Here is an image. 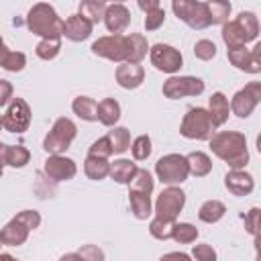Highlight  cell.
<instances>
[{"label":"cell","mask_w":261,"mask_h":261,"mask_svg":"<svg viewBox=\"0 0 261 261\" xmlns=\"http://www.w3.org/2000/svg\"><path fill=\"white\" fill-rule=\"evenodd\" d=\"M65 259H104V253L100 249H96L94 245H86L80 253H69V255H63V261Z\"/></svg>","instance_id":"ee69618b"},{"label":"cell","mask_w":261,"mask_h":261,"mask_svg":"<svg viewBox=\"0 0 261 261\" xmlns=\"http://www.w3.org/2000/svg\"><path fill=\"white\" fill-rule=\"evenodd\" d=\"M145 29L147 31H157L163 22H165V10L163 8H155V10H149L145 12Z\"/></svg>","instance_id":"b9f144b4"},{"label":"cell","mask_w":261,"mask_h":261,"mask_svg":"<svg viewBox=\"0 0 261 261\" xmlns=\"http://www.w3.org/2000/svg\"><path fill=\"white\" fill-rule=\"evenodd\" d=\"M126 37H128V57H126V61L128 63H141L145 59L147 51H149L147 39L141 33H130Z\"/></svg>","instance_id":"83f0119b"},{"label":"cell","mask_w":261,"mask_h":261,"mask_svg":"<svg viewBox=\"0 0 261 261\" xmlns=\"http://www.w3.org/2000/svg\"><path fill=\"white\" fill-rule=\"evenodd\" d=\"M43 171L49 175V179L53 181H67L75 175L77 167H75V161L65 157V155H49L45 159V165H43Z\"/></svg>","instance_id":"5bb4252c"},{"label":"cell","mask_w":261,"mask_h":261,"mask_svg":"<svg viewBox=\"0 0 261 261\" xmlns=\"http://www.w3.org/2000/svg\"><path fill=\"white\" fill-rule=\"evenodd\" d=\"M184 204H186V194L179 188L169 186L155 200V216H161V218H167V220H175L177 214L181 212Z\"/></svg>","instance_id":"30bf717a"},{"label":"cell","mask_w":261,"mask_h":261,"mask_svg":"<svg viewBox=\"0 0 261 261\" xmlns=\"http://www.w3.org/2000/svg\"><path fill=\"white\" fill-rule=\"evenodd\" d=\"M24 65H27V57H24V53H20V51H10L2 67H4L6 71H20Z\"/></svg>","instance_id":"7bdbcfd3"},{"label":"cell","mask_w":261,"mask_h":261,"mask_svg":"<svg viewBox=\"0 0 261 261\" xmlns=\"http://www.w3.org/2000/svg\"><path fill=\"white\" fill-rule=\"evenodd\" d=\"M171 257H175V259H190V255H186V253H167L165 255V259H171Z\"/></svg>","instance_id":"816d5d0a"},{"label":"cell","mask_w":261,"mask_h":261,"mask_svg":"<svg viewBox=\"0 0 261 261\" xmlns=\"http://www.w3.org/2000/svg\"><path fill=\"white\" fill-rule=\"evenodd\" d=\"M96 114H98V120L104 126H114L120 118V104L114 98H104L102 102H98Z\"/></svg>","instance_id":"7402d4cb"},{"label":"cell","mask_w":261,"mask_h":261,"mask_svg":"<svg viewBox=\"0 0 261 261\" xmlns=\"http://www.w3.org/2000/svg\"><path fill=\"white\" fill-rule=\"evenodd\" d=\"M222 41L226 43L228 49L247 45L245 33H243V29H241V24H239L237 20H226V22L222 24Z\"/></svg>","instance_id":"f1b7e54d"},{"label":"cell","mask_w":261,"mask_h":261,"mask_svg":"<svg viewBox=\"0 0 261 261\" xmlns=\"http://www.w3.org/2000/svg\"><path fill=\"white\" fill-rule=\"evenodd\" d=\"M259 212H261L259 208H251L245 216V228L253 237H257V230H259Z\"/></svg>","instance_id":"bcb514c9"},{"label":"cell","mask_w":261,"mask_h":261,"mask_svg":"<svg viewBox=\"0 0 261 261\" xmlns=\"http://www.w3.org/2000/svg\"><path fill=\"white\" fill-rule=\"evenodd\" d=\"M16 218H18L29 230H35V228H39V224H41V214H39L37 210H22V212L16 214Z\"/></svg>","instance_id":"f6af8a7d"},{"label":"cell","mask_w":261,"mask_h":261,"mask_svg":"<svg viewBox=\"0 0 261 261\" xmlns=\"http://www.w3.org/2000/svg\"><path fill=\"white\" fill-rule=\"evenodd\" d=\"M186 161H188V169L194 177H204L212 171V159L202 151H192L190 155H186Z\"/></svg>","instance_id":"603a6c76"},{"label":"cell","mask_w":261,"mask_h":261,"mask_svg":"<svg viewBox=\"0 0 261 261\" xmlns=\"http://www.w3.org/2000/svg\"><path fill=\"white\" fill-rule=\"evenodd\" d=\"M171 10L179 20H184L188 27H192L196 31H202V29L210 27L204 2H198V0H171Z\"/></svg>","instance_id":"8992f818"},{"label":"cell","mask_w":261,"mask_h":261,"mask_svg":"<svg viewBox=\"0 0 261 261\" xmlns=\"http://www.w3.org/2000/svg\"><path fill=\"white\" fill-rule=\"evenodd\" d=\"M92 22L88 18H84L80 12L77 14H71L65 22H63V37H67L69 41L73 43H80V41H86L90 35H92Z\"/></svg>","instance_id":"ac0fdd59"},{"label":"cell","mask_w":261,"mask_h":261,"mask_svg":"<svg viewBox=\"0 0 261 261\" xmlns=\"http://www.w3.org/2000/svg\"><path fill=\"white\" fill-rule=\"evenodd\" d=\"M4 247V241H2V234H0V249Z\"/></svg>","instance_id":"db71d44e"},{"label":"cell","mask_w":261,"mask_h":261,"mask_svg":"<svg viewBox=\"0 0 261 261\" xmlns=\"http://www.w3.org/2000/svg\"><path fill=\"white\" fill-rule=\"evenodd\" d=\"M173 222H175V220H167V218L155 216V218L149 222V232H151V237L157 239V241H167V239H171Z\"/></svg>","instance_id":"d590c367"},{"label":"cell","mask_w":261,"mask_h":261,"mask_svg":"<svg viewBox=\"0 0 261 261\" xmlns=\"http://www.w3.org/2000/svg\"><path fill=\"white\" fill-rule=\"evenodd\" d=\"M216 130V124L210 116V112L206 108H190L186 114H184V120L179 124V133L181 137L186 139H192V141H206L214 135Z\"/></svg>","instance_id":"3957f363"},{"label":"cell","mask_w":261,"mask_h":261,"mask_svg":"<svg viewBox=\"0 0 261 261\" xmlns=\"http://www.w3.org/2000/svg\"><path fill=\"white\" fill-rule=\"evenodd\" d=\"M234 20L241 24L247 43H251V41L257 39V35H259V20H257V16H255L253 12H241Z\"/></svg>","instance_id":"e575fe53"},{"label":"cell","mask_w":261,"mask_h":261,"mask_svg":"<svg viewBox=\"0 0 261 261\" xmlns=\"http://www.w3.org/2000/svg\"><path fill=\"white\" fill-rule=\"evenodd\" d=\"M61 51V39H41L35 47V53L37 57L49 61V59H55Z\"/></svg>","instance_id":"8d00e7d4"},{"label":"cell","mask_w":261,"mask_h":261,"mask_svg":"<svg viewBox=\"0 0 261 261\" xmlns=\"http://www.w3.org/2000/svg\"><path fill=\"white\" fill-rule=\"evenodd\" d=\"M29 228L14 216L10 222H6L4 224V228L0 230V234H2V241H4V247H18V245H22L27 239H29Z\"/></svg>","instance_id":"d6986e66"},{"label":"cell","mask_w":261,"mask_h":261,"mask_svg":"<svg viewBox=\"0 0 261 261\" xmlns=\"http://www.w3.org/2000/svg\"><path fill=\"white\" fill-rule=\"evenodd\" d=\"M12 100V84L8 80H0V106H6Z\"/></svg>","instance_id":"c3c4849f"},{"label":"cell","mask_w":261,"mask_h":261,"mask_svg":"<svg viewBox=\"0 0 261 261\" xmlns=\"http://www.w3.org/2000/svg\"><path fill=\"white\" fill-rule=\"evenodd\" d=\"M206 12H208V20L210 24H224L230 16V2L228 0H206Z\"/></svg>","instance_id":"cb8c5ba5"},{"label":"cell","mask_w":261,"mask_h":261,"mask_svg":"<svg viewBox=\"0 0 261 261\" xmlns=\"http://www.w3.org/2000/svg\"><path fill=\"white\" fill-rule=\"evenodd\" d=\"M75 133H77L75 124H73L69 118L61 116V118H57V120L53 122L51 130H49L47 137L43 139V149H45L49 155L65 153V151L69 149V145L73 143Z\"/></svg>","instance_id":"277c9868"},{"label":"cell","mask_w":261,"mask_h":261,"mask_svg":"<svg viewBox=\"0 0 261 261\" xmlns=\"http://www.w3.org/2000/svg\"><path fill=\"white\" fill-rule=\"evenodd\" d=\"M224 212H226V206H224L220 200H206V202L200 206V210H198V218H200L202 222L214 224V222H218V220L224 216Z\"/></svg>","instance_id":"f546056e"},{"label":"cell","mask_w":261,"mask_h":261,"mask_svg":"<svg viewBox=\"0 0 261 261\" xmlns=\"http://www.w3.org/2000/svg\"><path fill=\"white\" fill-rule=\"evenodd\" d=\"M31 159V153L22 145H6V155H4V165L10 167H24Z\"/></svg>","instance_id":"1f68e13d"},{"label":"cell","mask_w":261,"mask_h":261,"mask_svg":"<svg viewBox=\"0 0 261 261\" xmlns=\"http://www.w3.org/2000/svg\"><path fill=\"white\" fill-rule=\"evenodd\" d=\"M226 55H228V61L237 69H243V71H249V73H259L261 71V43H257L253 49H247L245 45L226 49Z\"/></svg>","instance_id":"4fadbf2b"},{"label":"cell","mask_w":261,"mask_h":261,"mask_svg":"<svg viewBox=\"0 0 261 261\" xmlns=\"http://www.w3.org/2000/svg\"><path fill=\"white\" fill-rule=\"evenodd\" d=\"M224 186L230 194L234 196H249L255 188V181H253V175L247 173L243 167L241 169H230L224 177Z\"/></svg>","instance_id":"e0dca14e"},{"label":"cell","mask_w":261,"mask_h":261,"mask_svg":"<svg viewBox=\"0 0 261 261\" xmlns=\"http://www.w3.org/2000/svg\"><path fill=\"white\" fill-rule=\"evenodd\" d=\"M29 124H31V106L22 98H12L2 116V126L8 133L20 135V133L29 130Z\"/></svg>","instance_id":"9c48e42d"},{"label":"cell","mask_w":261,"mask_h":261,"mask_svg":"<svg viewBox=\"0 0 261 261\" xmlns=\"http://www.w3.org/2000/svg\"><path fill=\"white\" fill-rule=\"evenodd\" d=\"M92 53L116 63L126 61L128 57V37L126 35H108V37H100L92 43Z\"/></svg>","instance_id":"52a82bcc"},{"label":"cell","mask_w":261,"mask_h":261,"mask_svg":"<svg viewBox=\"0 0 261 261\" xmlns=\"http://www.w3.org/2000/svg\"><path fill=\"white\" fill-rule=\"evenodd\" d=\"M8 47L4 45V41H2V37H0V67L4 65V61H6V57H8Z\"/></svg>","instance_id":"f907efd6"},{"label":"cell","mask_w":261,"mask_h":261,"mask_svg":"<svg viewBox=\"0 0 261 261\" xmlns=\"http://www.w3.org/2000/svg\"><path fill=\"white\" fill-rule=\"evenodd\" d=\"M128 186H130V190H137V192H143V194H151L153 188H155V179L147 169H137V173L133 175Z\"/></svg>","instance_id":"74e56055"},{"label":"cell","mask_w":261,"mask_h":261,"mask_svg":"<svg viewBox=\"0 0 261 261\" xmlns=\"http://www.w3.org/2000/svg\"><path fill=\"white\" fill-rule=\"evenodd\" d=\"M210 149L218 159L228 163L230 169H241L249 163L247 139L243 133H237V130L216 133L210 137Z\"/></svg>","instance_id":"6da1fadb"},{"label":"cell","mask_w":261,"mask_h":261,"mask_svg":"<svg viewBox=\"0 0 261 261\" xmlns=\"http://www.w3.org/2000/svg\"><path fill=\"white\" fill-rule=\"evenodd\" d=\"M208 112L214 120L216 126L224 124L228 120V112H230V104L226 100V96L222 92H214L210 98H208Z\"/></svg>","instance_id":"ffe728a7"},{"label":"cell","mask_w":261,"mask_h":261,"mask_svg":"<svg viewBox=\"0 0 261 261\" xmlns=\"http://www.w3.org/2000/svg\"><path fill=\"white\" fill-rule=\"evenodd\" d=\"M159 2H161V0H137L139 8H141L143 12H149V10H155V8H159Z\"/></svg>","instance_id":"681fc988"},{"label":"cell","mask_w":261,"mask_h":261,"mask_svg":"<svg viewBox=\"0 0 261 261\" xmlns=\"http://www.w3.org/2000/svg\"><path fill=\"white\" fill-rule=\"evenodd\" d=\"M2 169H4V165H2V163H0V175H2Z\"/></svg>","instance_id":"11a10c76"},{"label":"cell","mask_w":261,"mask_h":261,"mask_svg":"<svg viewBox=\"0 0 261 261\" xmlns=\"http://www.w3.org/2000/svg\"><path fill=\"white\" fill-rule=\"evenodd\" d=\"M106 137H108V141H110L112 153H124V151L130 147V133H128V128H124V126H114Z\"/></svg>","instance_id":"d6a6232c"},{"label":"cell","mask_w":261,"mask_h":261,"mask_svg":"<svg viewBox=\"0 0 261 261\" xmlns=\"http://www.w3.org/2000/svg\"><path fill=\"white\" fill-rule=\"evenodd\" d=\"M116 82L120 88L124 90H137L143 82H145V69L141 63H128V61H122L118 67H116Z\"/></svg>","instance_id":"2e32d148"},{"label":"cell","mask_w":261,"mask_h":261,"mask_svg":"<svg viewBox=\"0 0 261 261\" xmlns=\"http://www.w3.org/2000/svg\"><path fill=\"white\" fill-rule=\"evenodd\" d=\"M171 239L179 245H190L198 239V228L190 222H173V230H171Z\"/></svg>","instance_id":"836d02e7"},{"label":"cell","mask_w":261,"mask_h":261,"mask_svg":"<svg viewBox=\"0 0 261 261\" xmlns=\"http://www.w3.org/2000/svg\"><path fill=\"white\" fill-rule=\"evenodd\" d=\"M202 92H204V82L194 75H171L167 82H163V96L169 100L200 96Z\"/></svg>","instance_id":"ba28073f"},{"label":"cell","mask_w":261,"mask_h":261,"mask_svg":"<svg viewBox=\"0 0 261 261\" xmlns=\"http://www.w3.org/2000/svg\"><path fill=\"white\" fill-rule=\"evenodd\" d=\"M63 18L47 2H37L27 14V27L33 35L43 39H61L63 37Z\"/></svg>","instance_id":"7a4b0ae2"},{"label":"cell","mask_w":261,"mask_h":261,"mask_svg":"<svg viewBox=\"0 0 261 261\" xmlns=\"http://www.w3.org/2000/svg\"><path fill=\"white\" fill-rule=\"evenodd\" d=\"M155 175L161 184H167V186H177V184L186 181L188 175H190L186 157L179 155V153L163 155L155 163Z\"/></svg>","instance_id":"5b68a950"},{"label":"cell","mask_w":261,"mask_h":261,"mask_svg":"<svg viewBox=\"0 0 261 261\" xmlns=\"http://www.w3.org/2000/svg\"><path fill=\"white\" fill-rule=\"evenodd\" d=\"M0 128H2V116H0Z\"/></svg>","instance_id":"9f6ffc18"},{"label":"cell","mask_w":261,"mask_h":261,"mask_svg":"<svg viewBox=\"0 0 261 261\" xmlns=\"http://www.w3.org/2000/svg\"><path fill=\"white\" fill-rule=\"evenodd\" d=\"M88 155H96V157H104V159H108V157L112 155V147H110L108 137H100L98 141H94V143L90 145Z\"/></svg>","instance_id":"60d3db41"},{"label":"cell","mask_w":261,"mask_h":261,"mask_svg":"<svg viewBox=\"0 0 261 261\" xmlns=\"http://www.w3.org/2000/svg\"><path fill=\"white\" fill-rule=\"evenodd\" d=\"M71 110H73V114H77L82 120H88V122L98 120V114H96L98 104H96V100L90 98V96H77V98L71 102Z\"/></svg>","instance_id":"4316f807"},{"label":"cell","mask_w":261,"mask_h":261,"mask_svg":"<svg viewBox=\"0 0 261 261\" xmlns=\"http://www.w3.org/2000/svg\"><path fill=\"white\" fill-rule=\"evenodd\" d=\"M259 102H261V84L259 82H251V84H247L243 90H239L232 96L230 110L239 118H247V116H251V112L257 108Z\"/></svg>","instance_id":"7c38bea8"},{"label":"cell","mask_w":261,"mask_h":261,"mask_svg":"<svg viewBox=\"0 0 261 261\" xmlns=\"http://www.w3.org/2000/svg\"><path fill=\"white\" fill-rule=\"evenodd\" d=\"M149 57H151V63L155 65V69H159L163 73H175L184 63L181 53L175 47L165 45V43L153 45L149 49Z\"/></svg>","instance_id":"8fae6325"},{"label":"cell","mask_w":261,"mask_h":261,"mask_svg":"<svg viewBox=\"0 0 261 261\" xmlns=\"http://www.w3.org/2000/svg\"><path fill=\"white\" fill-rule=\"evenodd\" d=\"M104 10H106L104 0H82L80 2V14L84 18H88L92 24H96L104 18Z\"/></svg>","instance_id":"4dcf8cb0"},{"label":"cell","mask_w":261,"mask_h":261,"mask_svg":"<svg viewBox=\"0 0 261 261\" xmlns=\"http://www.w3.org/2000/svg\"><path fill=\"white\" fill-rule=\"evenodd\" d=\"M192 257H196L198 261H214L216 259V251L210 245H196L192 251Z\"/></svg>","instance_id":"7dc6e473"},{"label":"cell","mask_w":261,"mask_h":261,"mask_svg":"<svg viewBox=\"0 0 261 261\" xmlns=\"http://www.w3.org/2000/svg\"><path fill=\"white\" fill-rule=\"evenodd\" d=\"M194 55L202 61H210V59L216 57V45L210 39H200L194 45Z\"/></svg>","instance_id":"ab89813d"},{"label":"cell","mask_w":261,"mask_h":261,"mask_svg":"<svg viewBox=\"0 0 261 261\" xmlns=\"http://www.w3.org/2000/svg\"><path fill=\"white\" fill-rule=\"evenodd\" d=\"M130 153H133V157L137 159V161H145L149 155H151V151H153V147H151V137L149 135H139L133 143H130Z\"/></svg>","instance_id":"f35d334b"},{"label":"cell","mask_w":261,"mask_h":261,"mask_svg":"<svg viewBox=\"0 0 261 261\" xmlns=\"http://www.w3.org/2000/svg\"><path fill=\"white\" fill-rule=\"evenodd\" d=\"M137 165L130 159H116L114 163H110V171L108 175L116 181V184H128L133 179V175L137 173Z\"/></svg>","instance_id":"484cf974"},{"label":"cell","mask_w":261,"mask_h":261,"mask_svg":"<svg viewBox=\"0 0 261 261\" xmlns=\"http://www.w3.org/2000/svg\"><path fill=\"white\" fill-rule=\"evenodd\" d=\"M108 171H110L108 159L96 157V155H88V157H86V161H84V173H86L90 179L100 181V179H104V177L108 175Z\"/></svg>","instance_id":"d4e9b609"},{"label":"cell","mask_w":261,"mask_h":261,"mask_svg":"<svg viewBox=\"0 0 261 261\" xmlns=\"http://www.w3.org/2000/svg\"><path fill=\"white\" fill-rule=\"evenodd\" d=\"M104 2H112V4H114V2H120V4H122L124 0H104Z\"/></svg>","instance_id":"f5cc1de1"},{"label":"cell","mask_w":261,"mask_h":261,"mask_svg":"<svg viewBox=\"0 0 261 261\" xmlns=\"http://www.w3.org/2000/svg\"><path fill=\"white\" fill-rule=\"evenodd\" d=\"M128 202H130V210L139 220H147L153 214V204H151V194H143L137 190L128 192Z\"/></svg>","instance_id":"44dd1931"},{"label":"cell","mask_w":261,"mask_h":261,"mask_svg":"<svg viewBox=\"0 0 261 261\" xmlns=\"http://www.w3.org/2000/svg\"><path fill=\"white\" fill-rule=\"evenodd\" d=\"M102 20H104L108 33H112V35L122 33V31L130 24V10H128L124 4L114 2V4L106 6V10H104V18H102Z\"/></svg>","instance_id":"9a60e30c"}]
</instances>
